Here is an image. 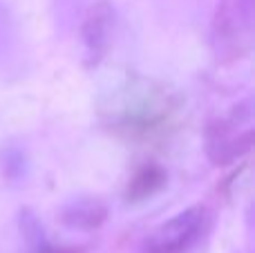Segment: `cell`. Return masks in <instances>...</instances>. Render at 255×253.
I'll use <instances>...</instances> for the list:
<instances>
[{
  "instance_id": "3",
  "label": "cell",
  "mask_w": 255,
  "mask_h": 253,
  "mask_svg": "<svg viewBox=\"0 0 255 253\" xmlns=\"http://www.w3.org/2000/svg\"><path fill=\"white\" fill-rule=\"evenodd\" d=\"M251 101L235 108L226 119H217L206 128V155L215 166H229L242 159L253 146Z\"/></svg>"
},
{
  "instance_id": "2",
  "label": "cell",
  "mask_w": 255,
  "mask_h": 253,
  "mask_svg": "<svg viewBox=\"0 0 255 253\" xmlns=\"http://www.w3.org/2000/svg\"><path fill=\"white\" fill-rule=\"evenodd\" d=\"M253 0H222L213 16L211 45L220 61L244 58L253 45Z\"/></svg>"
},
{
  "instance_id": "7",
  "label": "cell",
  "mask_w": 255,
  "mask_h": 253,
  "mask_svg": "<svg viewBox=\"0 0 255 253\" xmlns=\"http://www.w3.org/2000/svg\"><path fill=\"white\" fill-rule=\"evenodd\" d=\"M61 222L70 229L79 231H94L108 220V204L101 197L94 195H79L74 200L65 202L58 213Z\"/></svg>"
},
{
  "instance_id": "6",
  "label": "cell",
  "mask_w": 255,
  "mask_h": 253,
  "mask_svg": "<svg viewBox=\"0 0 255 253\" xmlns=\"http://www.w3.org/2000/svg\"><path fill=\"white\" fill-rule=\"evenodd\" d=\"M25 70V47L22 34L13 11L0 0V76H20Z\"/></svg>"
},
{
  "instance_id": "9",
  "label": "cell",
  "mask_w": 255,
  "mask_h": 253,
  "mask_svg": "<svg viewBox=\"0 0 255 253\" xmlns=\"http://www.w3.org/2000/svg\"><path fill=\"white\" fill-rule=\"evenodd\" d=\"M20 231L25 236V240L29 242V253H83V249H76V247H61L49 242L45 238V231L40 227L38 218L29 209L20 211Z\"/></svg>"
},
{
  "instance_id": "4",
  "label": "cell",
  "mask_w": 255,
  "mask_h": 253,
  "mask_svg": "<svg viewBox=\"0 0 255 253\" xmlns=\"http://www.w3.org/2000/svg\"><path fill=\"white\" fill-rule=\"evenodd\" d=\"M206 206H190L159 224L145 240V253H186L206 229Z\"/></svg>"
},
{
  "instance_id": "8",
  "label": "cell",
  "mask_w": 255,
  "mask_h": 253,
  "mask_svg": "<svg viewBox=\"0 0 255 253\" xmlns=\"http://www.w3.org/2000/svg\"><path fill=\"white\" fill-rule=\"evenodd\" d=\"M168 184V173L163 166L154 164V161H148V164L139 166L134 170V175L130 177L124 193V200L128 204H143V202L152 200L154 195L166 188Z\"/></svg>"
},
{
  "instance_id": "5",
  "label": "cell",
  "mask_w": 255,
  "mask_h": 253,
  "mask_svg": "<svg viewBox=\"0 0 255 253\" xmlns=\"http://www.w3.org/2000/svg\"><path fill=\"white\" fill-rule=\"evenodd\" d=\"M117 13L108 0H97L81 16V45H83V61L88 67H97L108 56L115 40Z\"/></svg>"
},
{
  "instance_id": "10",
  "label": "cell",
  "mask_w": 255,
  "mask_h": 253,
  "mask_svg": "<svg viewBox=\"0 0 255 253\" xmlns=\"http://www.w3.org/2000/svg\"><path fill=\"white\" fill-rule=\"evenodd\" d=\"M0 170L9 182H22L27 179V170H29V161H27V152L20 146H2L0 150Z\"/></svg>"
},
{
  "instance_id": "1",
  "label": "cell",
  "mask_w": 255,
  "mask_h": 253,
  "mask_svg": "<svg viewBox=\"0 0 255 253\" xmlns=\"http://www.w3.org/2000/svg\"><path fill=\"white\" fill-rule=\"evenodd\" d=\"M179 99L150 79H130L103 110L106 126L115 134L136 143H154L175 130Z\"/></svg>"
}]
</instances>
